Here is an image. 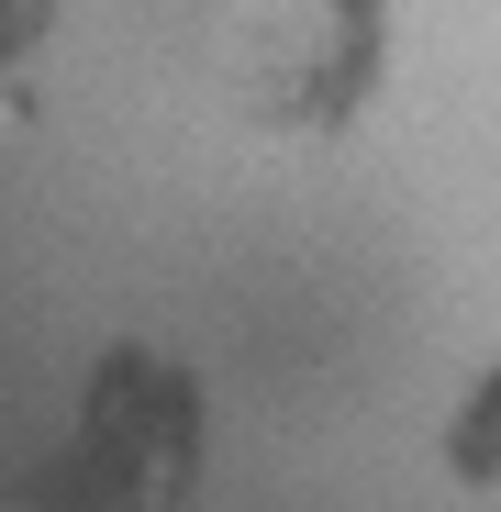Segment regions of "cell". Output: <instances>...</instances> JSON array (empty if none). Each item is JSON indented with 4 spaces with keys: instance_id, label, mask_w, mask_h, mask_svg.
<instances>
[{
    "instance_id": "obj_3",
    "label": "cell",
    "mask_w": 501,
    "mask_h": 512,
    "mask_svg": "<svg viewBox=\"0 0 501 512\" xmlns=\"http://www.w3.org/2000/svg\"><path fill=\"white\" fill-rule=\"evenodd\" d=\"M446 468H457V479H479V490L501 479V379H479V390H468V412L446 423Z\"/></svg>"
},
{
    "instance_id": "obj_4",
    "label": "cell",
    "mask_w": 501,
    "mask_h": 512,
    "mask_svg": "<svg viewBox=\"0 0 501 512\" xmlns=\"http://www.w3.org/2000/svg\"><path fill=\"white\" fill-rule=\"evenodd\" d=\"M45 34H56V0H0V67H23Z\"/></svg>"
},
{
    "instance_id": "obj_2",
    "label": "cell",
    "mask_w": 501,
    "mask_h": 512,
    "mask_svg": "<svg viewBox=\"0 0 501 512\" xmlns=\"http://www.w3.org/2000/svg\"><path fill=\"white\" fill-rule=\"evenodd\" d=\"M212 67L245 123L268 134H334L357 123L390 67V0H223Z\"/></svg>"
},
{
    "instance_id": "obj_1",
    "label": "cell",
    "mask_w": 501,
    "mask_h": 512,
    "mask_svg": "<svg viewBox=\"0 0 501 512\" xmlns=\"http://www.w3.org/2000/svg\"><path fill=\"white\" fill-rule=\"evenodd\" d=\"M212 401L190 368L145 346H112L78 390V423L12 479V512H179L201 490Z\"/></svg>"
}]
</instances>
